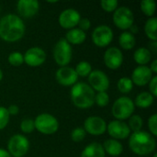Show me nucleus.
Masks as SVG:
<instances>
[{
	"label": "nucleus",
	"mask_w": 157,
	"mask_h": 157,
	"mask_svg": "<svg viewBox=\"0 0 157 157\" xmlns=\"http://www.w3.org/2000/svg\"><path fill=\"white\" fill-rule=\"evenodd\" d=\"M34 126L40 133L50 135L58 131L59 122L54 116L48 113H42L35 119Z\"/></svg>",
	"instance_id": "39448f33"
},
{
	"label": "nucleus",
	"mask_w": 157,
	"mask_h": 157,
	"mask_svg": "<svg viewBox=\"0 0 157 157\" xmlns=\"http://www.w3.org/2000/svg\"><path fill=\"white\" fill-rule=\"evenodd\" d=\"M154 157H157V155H156V154H155V155H154Z\"/></svg>",
	"instance_id": "c03bdc74"
},
{
	"label": "nucleus",
	"mask_w": 157,
	"mask_h": 157,
	"mask_svg": "<svg viewBox=\"0 0 157 157\" xmlns=\"http://www.w3.org/2000/svg\"><path fill=\"white\" fill-rule=\"evenodd\" d=\"M152 75L153 73L151 72L149 67L145 65H140L133 70L131 80L132 81L133 84L139 86H143L147 85L151 81Z\"/></svg>",
	"instance_id": "f3484780"
},
{
	"label": "nucleus",
	"mask_w": 157,
	"mask_h": 157,
	"mask_svg": "<svg viewBox=\"0 0 157 157\" xmlns=\"http://www.w3.org/2000/svg\"><path fill=\"white\" fill-rule=\"evenodd\" d=\"M8 63L13 66H19L24 63V57L22 53L18 52H12L8 56Z\"/></svg>",
	"instance_id": "c756f323"
},
{
	"label": "nucleus",
	"mask_w": 157,
	"mask_h": 157,
	"mask_svg": "<svg viewBox=\"0 0 157 157\" xmlns=\"http://www.w3.org/2000/svg\"><path fill=\"white\" fill-rule=\"evenodd\" d=\"M134 61L140 65H145L148 63L152 58L151 52L146 48H139L135 51L133 54Z\"/></svg>",
	"instance_id": "5701e85b"
},
{
	"label": "nucleus",
	"mask_w": 157,
	"mask_h": 157,
	"mask_svg": "<svg viewBox=\"0 0 157 157\" xmlns=\"http://www.w3.org/2000/svg\"><path fill=\"white\" fill-rule=\"evenodd\" d=\"M80 14L78 11L73 8L63 10L59 16V24L62 28L66 29H72L80 21Z\"/></svg>",
	"instance_id": "f8f14e48"
},
{
	"label": "nucleus",
	"mask_w": 157,
	"mask_h": 157,
	"mask_svg": "<svg viewBox=\"0 0 157 157\" xmlns=\"http://www.w3.org/2000/svg\"><path fill=\"white\" fill-rule=\"evenodd\" d=\"M0 11H1V7H0Z\"/></svg>",
	"instance_id": "a18cd8bd"
},
{
	"label": "nucleus",
	"mask_w": 157,
	"mask_h": 157,
	"mask_svg": "<svg viewBox=\"0 0 157 157\" xmlns=\"http://www.w3.org/2000/svg\"><path fill=\"white\" fill-rule=\"evenodd\" d=\"M123 54L117 47H111L108 49L104 54V63L109 69L116 70L122 64Z\"/></svg>",
	"instance_id": "4468645a"
},
{
	"label": "nucleus",
	"mask_w": 157,
	"mask_h": 157,
	"mask_svg": "<svg viewBox=\"0 0 157 157\" xmlns=\"http://www.w3.org/2000/svg\"><path fill=\"white\" fill-rule=\"evenodd\" d=\"M143 124H144V121H143V119L141 118V116H139V115H132L130 117V120H129L128 127L133 132H136L141 131V129L143 127Z\"/></svg>",
	"instance_id": "bb28decb"
},
{
	"label": "nucleus",
	"mask_w": 157,
	"mask_h": 157,
	"mask_svg": "<svg viewBox=\"0 0 157 157\" xmlns=\"http://www.w3.org/2000/svg\"><path fill=\"white\" fill-rule=\"evenodd\" d=\"M29 148V143L28 139L21 134L13 135L7 143V149L9 155L15 157L24 156L28 153Z\"/></svg>",
	"instance_id": "0eeeda50"
},
{
	"label": "nucleus",
	"mask_w": 157,
	"mask_h": 157,
	"mask_svg": "<svg viewBox=\"0 0 157 157\" xmlns=\"http://www.w3.org/2000/svg\"><path fill=\"white\" fill-rule=\"evenodd\" d=\"M95 103L99 107H105L109 103V97L107 92H98L95 96Z\"/></svg>",
	"instance_id": "7c9ffc66"
},
{
	"label": "nucleus",
	"mask_w": 157,
	"mask_h": 157,
	"mask_svg": "<svg viewBox=\"0 0 157 157\" xmlns=\"http://www.w3.org/2000/svg\"><path fill=\"white\" fill-rule=\"evenodd\" d=\"M20 129L23 132L25 133H30L34 131L35 126H34V121L30 119H25L21 121L20 123Z\"/></svg>",
	"instance_id": "2f4dec72"
},
{
	"label": "nucleus",
	"mask_w": 157,
	"mask_h": 157,
	"mask_svg": "<svg viewBox=\"0 0 157 157\" xmlns=\"http://www.w3.org/2000/svg\"><path fill=\"white\" fill-rule=\"evenodd\" d=\"M88 82L90 87L98 92H106L109 86L108 75L100 70L92 71L88 75Z\"/></svg>",
	"instance_id": "9d476101"
},
{
	"label": "nucleus",
	"mask_w": 157,
	"mask_h": 157,
	"mask_svg": "<svg viewBox=\"0 0 157 157\" xmlns=\"http://www.w3.org/2000/svg\"><path fill=\"white\" fill-rule=\"evenodd\" d=\"M95 91L86 83H75L71 89V98L79 109H88L95 103Z\"/></svg>",
	"instance_id": "7ed1b4c3"
},
{
	"label": "nucleus",
	"mask_w": 157,
	"mask_h": 157,
	"mask_svg": "<svg viewBox=\"0 0 157 157\" xmlns=\"http://www.w3.org/2000/svg\"><path fill=\"white\" fill-rule=\"evenodd\" d=\"M150 70L152 73H155L156 74L157 73V60H154L152 64H151V67H150Z\"/></svg>",
	"instance_id": "ea45409f"
},
{
	"label": "nucleus",
	"mask_w": 157,
	"mask_h": 157,
	"mask_svg": "<svg viewBox=\"0 0 157 157\" xmlns=\"http://www.w3.org/2000/svg\"><path fill=\"white\" fill-rule=\"evenodd\" d=\"M77 78H78V75H76L75 69L68 67V66L61 67L56 72L57 82L60 85L64 86L75 85L77 81Z\"/></svg>",
	"instance_id": "dca6fc26"
},
{
	"label": "nucleus",
	"mask_w": 157,
	"mask_h": 157,
	"mask_svg": "<svg viewBox=\"0 0 157 157\" xmlns=\"http://www.w3.org/2000/svg\"><path fill=\"white\" fill-rule=\"evenodd\" d=\"M149 87H150V92L152 94L153 97H156L157 96V76L152 77L151 81L149 82Z\"/></svg>",
	"instance_id": "e433bc0d"
},
{
	"label": "nucleus",
	"mask_w": 157,
	"mask_h": 157,
	"mask_svg": "<svg viewBox=\"0 0 157 157\" xmlns=\"http://www.w3.org/2000/svg\"><path fill=\"white\" fill-rule=\"evenodd\" d=\"M78 26H79V29L85 31V30H87L89 29L90 26H91V22L88 18L85 17V18H81L79 23H78Z\"/></svg>",
	"instance_id": "4c0bfd02"
},
{
	"label": "nucleus",
	"mask_w": 157,
	"mask_h": 157,
	"mask_svg": "<svg viewBox=\"0 0 157 157\" xmlns=\"http://www.w3.org/2000/svg\"><path fill=\"white\" fill-rule=\"evenodd\" d=\"M131 150L138 155H148L155 149L156 142L153 135L145 131L133 132L129 140Z\"/></svg>",
	"instance_id": "f03ea898"
},
{
	"label": "nucleus",
	"mask_w": 157,
	"mask_h": 157,
	"mask_svg": "<svg viewBox=\"0 0 157 157\" xmlns=\"http://www.w3.org/2000/svg\"><path fill=\"white\" fill-rule=\"evenodd\" d=\"M86 132L83 128H75L71 133L72 140L75 143H79L84 140V138L86 137Z\"/></svg>",
	"instance_id": "72a5a7b5"
},
{
	"label": "nucleus",
	"mask_w": 157,
	"mask_h": 157,
	"mask_svg": "<svg viewBox=\"0 0 157 157\" xmlns=\"http://www.w3.org/2000/svg\"><path fill=\"white\" fill-rule=\"evenodd\" d=\"M102 146H103L105 153H107L110 156H119L121 155L123 151L122 144L119 141L113 140V139H109L105 141Z\"/></svg>",
	"instance_id": "6ab92c4d"
},
{
	"label": "nucleus",
	"mask_w": 157,
	"mask_h": 157,
	"mask_svg": "<svg viewBox=\"0 0 157 157\" xmlns=\"http://www.w3.org/2000/svg\"><path fill=\"white\" fill-rule=\"evenodd\" d=\"M9 121V114L7 109L4 107H0V130L6 128Z\"/></svg>",
	"instance_id": "f704fd0d"
},
{
	"label": "nucleus",
	"mask_w": 157,
	"mask_h": 157,
	"mask_svg": "<svg viewBox=\"0 0 157 157\" xmlns=\"http://www.w3.org/2000/svg\"><path fill=\"white\" fill-rule=\"evenodd\" d=\"M92 40L98 47H106L113 40V31L109 26H98L92 33Z\"/></svg>",
	"instance_id": "1a4fd4ad"
},
{
	"label": "nucleus",
	"mask_w": 157,
	"mask_h": 157,
	"mask_svg": "<svg viewBox=\"0 0 157 157\" xmlns=\"http://www.w3.org/2000/svg\"><path fill=\"white\" fill-rule=\"evenodd\" d=\"M130 29H131V31H132L131 33H132H132H137V32H138V27H137V26L132 25Z\"/></svg>",
	"instance_id": "79ce46f5"
},
{
	"label": "nucleus",
	"mask_w": 157,
	"mask_h": 157,
	"mask_svg": "<svg viewBox=\"0 0 157 157\" xmlns=\"http://www.w3.org/2000/svg\"><path fill=\"white\" fill-rule=\"evenodd\" d=\"M132 87H133V83L128 77H122L118 82V88L123 94H127L131 92Z\"/></svg>",
	"instance_id": "cd10ccee"
},
{
	"label": "nucleus",
	"mask_w": 157,
	"mask_h": 157,
	"mask_svg": "<svg viewBox=\"0 0 157 157\" xmlns=\"http://www.w3.org/2000/svg\"><path fill=\"white\" fill-rule=\"evenodd\" d=\"M107 130L109 134L113 139H117V140H124L128 138L131 132L128 124L118 120L110 121L109 124L107 125Z\"/></svg>",
	"instance_id": "ddd939ff"
},
{
	"label": "nucleus",
	"mask_w": 157,
	"mask_h": 157,
	"mask_svg": "<svg viewBox=\"0 0 157 157\" xmlns=\"http://www.w3.org/2000/svg\"><path fill=\"white\" fill-rule=\"evenodd\" d=\"M0 157H11V155H9V153L7 151L0 148Z\"/></svg>",
	"instance_id": "a19ab883"
},
{
	"label": "nucleus",
	"mask_w": 157,
	"mask_h": 157,
	"mask_svg": "<svg viewBox=\"0 0 157 157\" xmlns=\"http://www.w3.org/2000/svg\"><path fill=\"white\" fill-rule=\"evenodd\" d=\"M153 103H154V97L149 92L140 93L135 99V105L142 109H146L150 107Z\"/></svg>",
	"instance_id": "b1692460"
},
{
	"label": "nucleus",
	"mask_w": 157,
	"mask_h": 157,
	"mask_svg": "<svg viewBox=\"0 0 157 157\" xmlns=\"http://www.w3.org/2000/svg\"><path fill=\"white\" fill-rule=\"evenodd\" d=\"M2 78H3V72H2L1 69H0V81L2 80Z\"/></svg>",
	"instance_id": "37998d69"
},
{
	"label": "nucleus",
	"mask_w": 157,
	"mask_h": 157,
	"mask_svg": "<svg viewBox=\"0 0 157 157\" xmlns=\"http://www.w3.org/2000/svg\"><path fill=\"white\" fill-rule=\"evenodd\" d=\"M6 109H7V112H8L9 115H17L18 113V111H19L18 107L16 106V105H10Z\"/></svg>",
	"instance_id": "58836bf2"
},
{
	"label": "nucleus",
	"mask_w": 157,
	"mask_h": 157,
	"mask_svg": "<svg viewBox=\"0 0 157 157\" xmlns=\"http://www.w3.org/2000/svg\"><path fill=\"white\" fill-rule=\"evenodd\" d=\"M148 128L151 132V133L155 136L157 135V115H152L148 120Z\"/></svg>",
	"instance_id": "c9c22d12"
},
{
	"label": "nucleus",
	"mask_w": 157,
	"mask_h": 157,
	"mask_svg": "<svg viewBox=\"0 0 157 157\" xmlns=\"http://www.w3.org/2000/svg\"><path fill=\"white\" fill-rule=\"evenodd\" d=\"M86 35L85 31H83L79 29H76V28L69 29L65 35V40L69 44L70 43L76 44V45L81 44L86 40Z\"/></svg>",
	"instance_id": "aec40b11"
},
{
	"label": "nucleus",
	"mask_w": 157,
	"mask_h": 157,
	"mask_svg": "<svg viewBox=\"0 0 157 157\" xmlns=\"http://www.w3.org/2000/svg\"><path fill=\"white\" fill-rule=\"evenodd\" d=\"M85 131L91 135H102L107 130L106 121L98 116H92L86 120L85 121Z\"/></svg>",
	"instance_id": "9b49d317"
},
{
	"label": "nucleus",
	"mask_w": 157,
	"mask_h": 157,
	"mask_svg": "<svg viewBox=\"0 0 157 157\" xmlns=\"http://www.w3.org/2000/svg\"><path fill=\"white\" fill-rule=\"evenodd\" d=\"M156 26H157V18L156 17H150L144 26V30H145V34L147 35V37L154 40H157V33H156Z\"/></svg>",
	"instance_id": "393cba45"
},
{
	"label": "nucleus",
	"mask_w": 157,
	"mask_h": 157,
	"mask_svg": "<svg viewBox=\"0 0 157 157\" xmlns=\"http://www.w3.org/2000/svg\"><path fill=\"white\" fill-rule=\"evenodd\" d=\"M118 1L117 0H102L101 1V7L103 10L107 12H112L117 9L118 7Z\"/></svg>",
	"instance_id": "473e14b6"
},
{
	"label": "nucleus",
	"mask_w": 157,
	"mask_h": 157,
	"mask_svg": "<svg viewBox=\"0 0 157 157\" xmlns=\"http://www.w3.org/2000/svg\"><path fill=\"white\" fill-rule=\"evenodd\" d=\"M114 24L121 29H130L134 22V16L132 10L126 6L117 8L113 15Z\"/></svg>",
	"instance_id": "6e6552de"
},
{
	"label": "nucleus",
	"mask_w": 157,
	"mask_h": 157,
	"mask_svg": "<svg viewBox=\"0 0 157 157\" xmlns=\"http://www.w3.org/2000/svg\"><path fill=\"white\" fill-rule=\"evenodd\" d=\"M134 111L133 101L127 97H121L118 98L112 106V115L118 120L122 121L130 118Z\"/></svg>",
	"instance_id": "20e7f679"
},
{
	"label": "nucleus",
	"mask_w": 157,
	"mask_h": 157,
	"mask_svg": "<svg viewBox=\"0 0 157 157\" xmlns=\"http://www.w3.org/2000/svg\"><path fill=\"white\" fill-rule=\"evenodd\" d=\"M17 11L25 17H31L39 11V2L37 0H19L17 2Z\"/></svg>",
	"instance_id": "a211bd4d"
},
{
	"label": "nucleus",
	"mask_w": 157,
	"mask_h": 157,
	"mask_svg": "<svg viewBox=\"0 0 157 157\" xmlns=\"http://www.w3.org/2000/svg\"><path fill=\"white\" fill-rule=\"evenodd\" d=\"M155 2L154 0H144L141 2V9L144 13V15L148 17H152L155 12Z\"/></svg>",
	"instance_id": "a878e982"
},
{
	"label": "nucleus",
	"mask_w": 157,
	"mask_h": 157,
	"mask_svg": "<svg viewBox=\"0 0 157 157\" xmlns=\"http://www.w3.org/2000/svg\"><path fill=\"white\" fill-rule=\"evenodd\" d=\"M25 33L23 20L17 15L8 14L0 19V38L8 42L20 40Z\"/></svg>",
	"instance_id": "f257e3e1"
},
{
	"label": "nucleus",
	"mask_w": 157,
	"mask_h": 157,
	"mask_svg": "<svg viewBox=\"0 0 157 157\" xmlns=\"http://www.w3.org/2000/svg\"><path fill=\"white\" fill-rule=\"evenodd\" d=\"M53 57L57 64L66 66L72 59V47L65 39H61L55 44L53 49Z\"/></svg>",
	"instance_id": "423d86ee"
},
{
	"label": "nucleus",
	"mask_w": 157,
	"mask_h": 157,
	"mask_svg": "<svg viewBox=\"0 0 157 157\" xmlns=\"http://www.w3.org/2000/svg\"><path fill=\"white\" fill-rule=\"evenodd\" d=\"M105 154L102 144L92 143L83 150L81 157H105Z\"/></svg>",
	"instance_id": "412c9836"
},
{
	"label": "nucleus",
	"mask_w": 157,
	"mask_h": 157,
	"mask_svg": "<svg viewBox=\"0 0 157 157\" xmlns=\"http://www.w3.org/2000/svg\"><path fill=\"white\" fill-rule=\"evenodd\" d=\"M75 73L77 75H80V76H88L89 74L91 73V64L87 62H80L77 65H76V68H75Z\"/></svg>",
	"instance_id": "c85d7f7f"
},
{
	"label": "nucleus",
	"mask_w": 157,
	"mask_h": 157,
	"mask_svg": "<svg viewBox=\"0 0 157 157\" xmlns=\"http://www.w3.org/2000/svg\"><path fill=\"white\" fill-rule=\"evenodd\" d=\"M119 43L121 47L124 50H132L136 43L135 38L133 34H132L129 31H124L120 35L119 38Z\"/></svg>",
	"instance_id": "4be33fe9"
},
{
	"label": "nucleus",
	"mask_w": 157,
	"mask_h": 157,
	"mask_svg": "<svg viewBox=\"0 0 157 157\" xmlns=\"http://www.w3.org/2000/svg\"><path fill=\"white\" fill-rule=\"evenodd\" d=\"M24 57V62L31 66V67H37L41 65L45 60H46V53L45 52L39 48V47H33L29 49L25 55H23Z\"/></svg>",
	"instance_id": "2eb2a0df"
}]
</instances>
